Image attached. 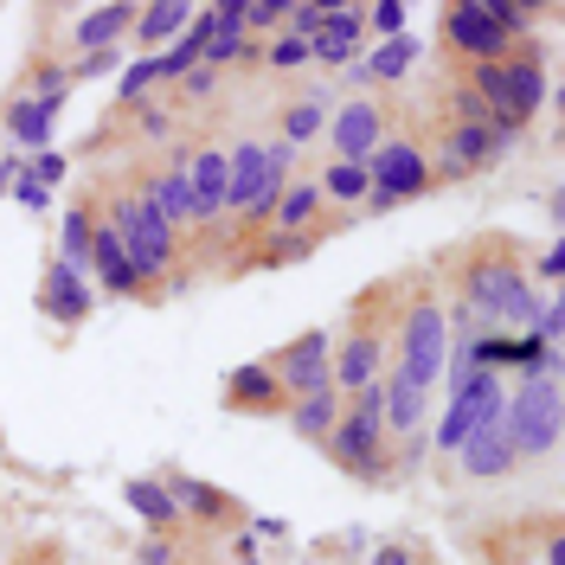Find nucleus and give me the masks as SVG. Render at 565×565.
<instances>
[{"label":"nucleus","mask_w":565,"mask_h":565,"mask_svg":"<svg viewBox=\"0 0 565 565\" xmlns=\"http://www.w3.org/2000/svg\"><path fill=\"white\" fill-rule=\"evenodd\" d=\"M26 180H33V186H45V193H52V186L65 180V154H52V148H45V154H33V168H26Z\"/></svg>","instance_id":"37"},{"label":"nucleus","mask_w":565,"mask_h":565,"mask_svg":"<svg viewBox=\"0 0 565 565\" xmlns=\"http://www.w3.org/2000/svg\"><path fill=\"white\" fill-rule=\"evenodd\" d=\"M245 52H250V39H245V33H218V39H206L200 65H206V71H225V65H238Z\"/></svg>","instance_id":"34"},{"label":"nucleus","mask_w":565,"mask_h":565,"mask_svg":"<svg viewBox=\"0 0 565 565\" xmlns=\"http://www.w3.org/2000/svg\"><path fill=\"white\" fill-rule=\"evenodd\" d=\"M494 321V328H521L527 334L533 316H540V296H533V277L521 270V257L501 245H482L462 270V321Z\"/></svg>","instance_id":"1"},{"label":"nucleus","mask_w":565,"mask_h":565,"mask_svg":"<svg viewBox=\"0 0 565 565\" xmlns=\"http://www.w3.org/2000/svg\"><path fill=\"white\" fill-rule=\"evenodd\" d=\"M501 424H508V444H514V462L553 457L565 437V405H559V348H546V360L514 380L508 405H501Z\"/></svg>","instance_id":"2"},{"label":"nucleus","mask_w":565,"mask_h":565,"mask_svg":"<svg viewBox=\"0 0 565 565\" xmlns=\"http://www.w3.org/2000/svg\"><path fill=\"white\" fill-rule=\"evenodd\" d=\"M122 494H129V508H136L154 533H174L180 521H186V514H180V501H174V489H168V482H154V476H136Z\"/></svg>","instance_id":"25"},{"label":"nucleus","mask_w":565,"mask_h":565,"mask_svg":"<svg viewBox=\"0 0 565 565\" xmlns=\"http://www.w3.org/2000/svg\"><path fill=\"white\" fill-rule=\"evenodd\" d=\"M540 277H546V282H559V277H565V245H553L546 257H540Z\"/></svg>","instance_id":"40"},{"label":"nucleus","mask_w":565,"mask_h":565,"mask_svg":"<svg viewBox=\"0 0 565 565\" xmlns=\"http://www.w3.org/2000/svg\"><path fill=\"white\" fill-rule=\"evenodd\" d=\"M186 26H193V7H186V0H148V7H136V26H129V33H136L141 45H148V58H154V52H168Z\"/></svg>","instance_id":"21"},{"label":"nucleus","mask_w":565,"mask_h":565,"mask_svg":"<svg viewBox=\"0 0 565 565\" xmlns=\"http://www.w3.org/2000/svg\"><path fill=\"white\" fill-rule=\"evenodd\" d=\"M141 565H174V546H168V540H161V533H154V540H148V546H141Z\"/></svg>","instance_id":"39"},{"label":"nucleus","mask_w":565,"mask_h":565,"mask_svg":"<svg viewBox=\"0 0 565 565\" xmlns=\"http://www.w3.org/2000/svg\"><path fill=\"white\" fill-rule=\"evenodd\" d=\"M225 405H232V412H245V418H277L289 398H282L270 360H245V366H232V373H225Z\"/></svg>","instance_id":"14"},{"label":"nucleus","mask_w":565,"mask_h":565,"mask_svg":"<svg viewBox=\"0 0 565 565\" xmlns=\"http://www.w3.org/2000/svg\"><path fill=\"white\" fill-rule=\"evenodd\" d=\"M316 136H328V104H321V97H302V104L282 109V148L316 141Z\"/></svg>","instance_id":"31"},{"label":"nucleus","mask_w":565,"mask_h":565,"mask_svg":"<svg viewBox=\"0 0 565 565\" xmlns=\"http://www.w3.org/2000/svg\"><path fill=\"white\" fill-rule=\"evenodd\" d=\"M366 565H412V553H405V546H380Z\"/></svg>","instance_id":"44"},{"label":"nucleus","mask_w":565,"mask_h":565,"mask_svg":"<svg viewBox=\"0 0 565 565\" xmlns=\"http://www.w3.org/2000/svg\"><path fill=\"white\" fill-rule=\"evenodd\" d=\"M282 418H289V430H296L302 444H328V430L341 424V392H309V398H289V405H282Z\"/></svg>","instance_id":"24"},{"label":"nucleus","mask_w":565,"mask_h":565,"mask_svg":"<svg viewBox=\"0 0 565 565\" xmlns=\"http://www.w3.org/2000/svg\"><path fill=\"white\" fill-rule=\"evenodd\" d=\"M366 206L373 212H392L398 200H418V193H430L437 180H430V154H424L412 136L398 141H380L373 154H366Z\"/></svg>","instance_id":"6"},{"label":"nucleus","mask_w":565,"mask_h":565,"mask_svg":"<svg viewBox=\"0 0 565 565\" xmlns=\"http://www.w3.org/2000/svg\"><path fill=\"white\" fill-rule=\"evenodd\" d=\"M398 334H405V341H398V366L437 386V373H444V360H450V316H444L430 296H418V302L405 309V328H398Z\"/></svg>","instance_id":"8"},{"label":"nucleus","mask_w":565,"mask_h":565,"mask_svg":"<svg viewBox=\"0 0 565 565\" xmlns=\"http://www.w3.org/2000/svg\"><path fill=\"white\" fill-rule=\"evenodd\" d=\"M360 39H366L360 7H328V13H321V33L309 39V65H316V58H321V65H341Z\"/></svg>","instance_id":"22"},{"label":"nucleus","mask_w":565,"mask_h":565,"mask_svg":"<svg viewBox=\"0 0 565 565\" xmlns=\"http://www.w3.org/2000/svg\"><path fill=\"white\" fill-rule=\"evenodd\" d=\"M52 122H58V104H39V97H13V104H7V136L20 141V148H39V154H45Z\"/></svg>","instance_id":"26"},{"label":"nucleus","mask_w":565,"mask_h":565,"mask_svg":"<svg viewBox=\"0 0 565 565\" xmlns=\"http://www.w3.org/2000/svg\"><path fill=\"white\" fill-rule=\"evenodd\" d=\"M7 174H13V161H7V154H0V193H7Z\"/></svg>","instance_id":"45"},{"label":"nucleus","mask_w":565,"mask_h":565,"mask_svg":"<svg viewBox=\"0 0 565 565\" xmlns=\"http://www.w3.org/2000/svg\"><path fill=\"white\" fill-rule=\"evenodd\" d=\"M168 489H174L180 514H200V521H232L238 508H232V494L212 489V482H193V476H168Z\"/></svg>","instance_id":"29"},{"label":"nucleus","mask_w":565,"mask_h":565,"mask_svg":"<svg viewBox=\"0 0 565 565\" xmlns=\"http://www.w3.org/2000/svg\"><path fill=\"white\" fill-rule=\"evenodd\" d=\"M39 565H58V559H39Z\"/></svg>","instance_id":"46"},{"label":"nucleus","mask_w":565,"mask_h":565,"mask_svg":"<svg viewBox=\"0 0 565 565\" xmlns=\"http://www.w3.org/2000/svg\"><path fill=\"white\" fill-rule=\"evenodd\" d=\"M90 270H97V289H109V296H148L141 277L129 270V250H122V238H116V225H109L104 212H97V232H90Z\"/></svg>","instance_id":"17"},{"label":"nucleus","mask_w":565,"mask_h":565,"mask_svg":"<svg viewBox=\"0 0 565 565\" xmlns=\"http://www.w3.org/2000/svg\"><path fill=\"white\" fill-rule=\"evenodd\" d=\"M360 20H366V33L386 45V39H405V20H412V13H405L398 0H373V7H360Z\"/></svg>","instance_id":"32"},{"label":"nucleus","mask_w":565,"mask_h":565,"mask_svg":"<svg viewBox=\"0 0 565 565\" xmlns=\"http://www.w3.org/2000/svg\"><path fill=\"white\" fill-rule=\"evenodd\" d=\"M212 84H218V71H206V65H193L186 77H180V90H186V97H206Z\"/></svg>","instance_id":"38"},{"label":"nucleus","mask_w":565,"mask_h":565,"mask_svg":"<svg viewBox=\"0 0 565 565\" xmlns=\"http://www.w3.org/2000/svg\"><path fill=\"white\" fill-rule=\"evenodd\" d=\"M104 218L116 225V238H122V250H129V270L141 277V289L148 282H161L168 270H174V257H180V238L168 232V218L141 200L136 186H122V193H109V206Z\"/></svg>","instance_id":"4"},{"label":"nucleus","mask_w":565,"mask_h":565,"mask_svg":"<svg viewBox=\"0 0 565 565\" xmlns=\"http://www.w3.org/2000/svg\"><path fill=\"white\" fill-rule=\"evenodd\" d=\"M321 218V186L316 174H289V186L270 206V238H309V225Z\"/></svg>","instance_id":"19"},{"label":"nucleus","mask_w":565,"mask_h":565,"mask_svg":"<svg viewBox=\"0 0 565 565\" xmlns=\"http://www.w3.org/2000/svg\"><path fill=\"white\" fill-rule=\"evenodd\" d=\"M141 200H148V206L161 212V218H168V232H186V225H200V218H193V186H186V161H168V168H154V174H141V186H136Z\"/></svg>","instance_id":"15"},{"label":"nucleus","mask_w":565,"mask_h":565,"mask_svg":"<svg viewBox=\"0 0 565 565\" xmlns=\"http://www.w3.org/2000/svg\"><path fill=\"white\" fill-rule=\"evenodd\" d=\"M469 77H476V104L489 116H514L521 129L533 122V109L546 104V58L527 52V45H514L494 65H469Z\"/></svg>","instance_id":"5"},{"label":"nucleus","mask_w":565,"mask_h":565,"mask_svg":"<svg viewBox=\"0 0 565 565\" xmlns=\"http://www.w3.org/2000/svg\"><path fill=\"white\" fill-rule=\"evenodd\" d=\"M334 469H348L353 482H386L392 476V437H386V398H380V380L341 398V424L328 430L321 444Z\"/></svg>","instance_id":"3"},{"label":"nucleus","mask_w":565,"mask_h":565,"mask_svg":"<svg viewBox=\"0 0 565 565\" xmlns=\"http://www.w3.org/2000/svg\"><path fill=\"white\" fill-rule=\"evenodd\" d=\"M380 366H386V334H373V328L348 334V341L334 348V392L348 398V392L373 386V380H380Z\"/></svg>","instance_id":"16"},{"label":"nucleus","mask_w":565,"mask_h":565,"mask_svg":"<svg viewBox=\"0 0 565 565\" xmlns=\"http://www.w3.org/2000/svg\"><path fill=\"white\" fill-rule=\"evenodd\" d=\"M97 309V282L84 270H71L65 257H45V277H39V316L52 328H84Z\"/></svg>","instance_id":"9"},{"label":"nucleus","mask_w":565,"mask_h":565,"mask_svg":"<svg viewBox=\"0 0 565 565\" xmlns=\"http://www.w3.org/2000/svg\"><path fill=\"white\" fill-rule=\"evenodd\" d=\"M328 141H334V161L366 168V154L386 141V109L373 104V97H353L341 116H328Z\"/></svg>","instance_id":"11"},{"label":"nucleus","mask_w":565,"mask_h":565,"mask_svg":"<svg viewBox=\"0 0 565 565\" xmlns=\"http://www.w3.org/2000/svg\"><path fill=\"white\" fill-rule=\"evenodd\" d=\"M457 469L469 476V482H501V476H514V469H521V462H514V444H508V424H501V412H494V418H482L469 437H462Z\"/></svg>","instance_id":"12"},{"label":"nucleus","mask_w":565,"mask_h":565,"mask_svg":"<svg viewBox=\"0 0 565 565\" xmlns=\"http://www.w3.org/2000/svg\"><path fill=\"white\" fill-rule=\"evenodd\" d=\"M444 39L457 45L469 65H494V58H508V52H514V39L489 20V7H482V0H457V7H444Z\"/></svg>","instance_id":"10"},{"label":"nucleus","mask_w":565,"mask_h":565,"mask_svg":"<svg viewBox=\"0 0 565 565\" xmlns=\"http://www.w3.org/2000/svg\"><path fill=\"white\" fill-rule=\"evenodd\" d=\"M136 26V7L129 0H109V7H90L84 20H77V52H116V39Z\"/></svg>","instance_id":"23"},{"label":"nucleus","mask_w":565,"mask_h":565,"mask_svg":"<svg viewBox=\"0 0 565 565\" xmlns=\"http://www.w3.org/2000/svg\"><path fill=\"white\" fill-rule=\"evenodd\" d=\"M154 84H161V58H136V65L122 71V84H116V104H141Z\"/></svg>","instance_id":"33"},{"label":"nucleus","mask_w":565,"mask_h":565,"mask_svg":"<svg viewBox=\"0 0 565 565\" xmlns=\"http://www.w3.org/2000/svg\"><path fill=\"white\" fill-rule=\"evenodd\" d=\"M257 186H264V141H238L225 154V212H232V225H245Z\"/></svg>","instance_id":"20"},{"label":"nucleus","mask_w":565,"mask_h":565,"mask_svg":"<svg viewBox=\"0 0 565 565\" xmlns=\"http://www.w3.org/2000/svg\"><path fill=\"white\" fill-rule=\"evenodd\" d=\"M289 0H245V33H277Z\"/></svg>","instance_id":"35"},{"label":"nucleus","mask_w":565,"mask_h":565,"mask_svg":"<svg viewBox=\"0 0 565 565\" xmlns=\"http://www.w3.org/2000/svg\"><path fill=\"white\" fill-rule=\"evenodd\" d=\"M90 232H97V206H90V200H71L65 232H58V250H52V257H65L71 270H90Z\"/></svg>","instance_id":"28"},{"label":"nucleus","mask_w":565,"mask_h":565,"mask_svg":"<svg viewBox=\"0 0 565 565\" xmlns=\"http://www.w3.org/2000/svg\"><path fill=\"white\" fill-rule=\"evenodd\" d=\"M13 193H20V206H45V200H52V193H45V186H33L26 174L13 180Z\"/></svg>","instance_id":"41"},{"label":"nucleus","mask_w":565,"mask_h":565,"mask_svg":"<svg viewBox=\"0 0 565 565\" xmlns=\"http://www.w3.org/2000/svg\"><path fill=\"white\" fill-rule=\"evenodd\" d=\"M264 58H270L277 71H296V65H309V45H302V39H289V33H277L270 45H264Z\"/></svg>","instance_id":"36"},{"label":"nucleus","mask_w":565,"mask_h":565,"mask_svg":"<svg viewBox=\"0 0 565 565\" xmlns=\"http://www.w3.org/2000/svg\"><path fill=\"white\" fill-rule=\"evenodd\" d=\"M77 71H84V77H97V71H116V52H84V65H77Z\"/></svg>","instance_id":"43"},{"label":"nucleus","mask_w":565,"mask_h":565,"mask_svg":"<svg viewBox=\"0 0 565 565\" xmlns=\"http://www.w3.org/2000/svg\"><path fill=\"white\" fill-rule=\"evenodd\" d=\"M380 398H386V437H392V444L418 437V430H424V412H430V380L405 373V366H392L386 380H380Z\"/></svg>","instance_id":"13"},{"label":"nucleus","mask_w":565,"mask_h":565,"mask_svg":"<svg viewBox=\"0 0 565 565\" xmlns=\"http://www.w3.org/2000/svg\"><path fill=\"white\" fill-rule=\"evenodd\" d=\"M186 186H193V218L212 225V218H225V148H193L186 154Z\"/></svg>","instance_id":"18"},{"label":"nucleus","mask_w":565,"mask_h":565,"mask_svg":"<svg viewBox=\"0 0 565 565\" xmlns=\"http://www.w3.org/2000/svg\"><path fill=\"white\" fill-rule=\"evenodd\" d=\"M316 186H321V206H366V168H353V161H328L316 174Z\"/></svg>","instance_id":"30"},{"label":"nucleus","mask_w":565,"mask_h":565,"mask_svg":"<svg viewBox=\"0 0 565 565\" xmlns=\"http://www.w3.org/2000/svg\"><path fill=\"white\" fill-rule=\"evenodd\" d=\"M270 373H277L282 398L334 392V334H328V328H309V334H296L289 348L270 353Z\"/></svg>","instance_id":"7"},{"label":"nucleus","mask_w":565,"mask_h":565,"mask_svg":"<svg viewBox=\"0 0 565 565\" xmlns=\"http://www.w3.org/2000/svg\"><path fill=\"white\" fill-rule=\"evenodd\" d=\"M141 136H174V122L161 109H141Z\"/></svg>","instance_id":"42"},{"label":"nucleus","mask_w":565,"mask_h":565,"mask_svg":"<svg viewBox=\"0 0 565 565\" xmlns=\"http://www.w3.org/2000/svg\"><path fill=\"white\" fill-rule=\"evenodd\" d=\"M412 65H418V39L405 33V39H386L373 58H360V65H353V77H360V84H398Z\"/></svg>","instance_id":"27"}]
</instances>
